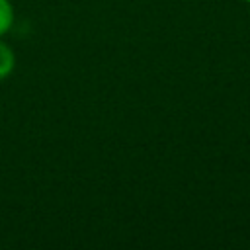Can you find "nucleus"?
Listing matches in <instances>:
<instances>
[{
    "label": "nucleus",
    "mask_w": 250,
    "mask_h": 250,
    "mask_svg": "<svg viewBox=\"0 0 250 250\" xmlns=\"http://www.w3.org/2000/svg\"><path fill=\"white\" fill-rule=\"evenodd\" d=\"M16 66V55L8 47V43L0 41V80L8 78Z\"/></svg>",
    "instance_id": "nucleus-1"
},
{
    "label": "nucleus",
    "mask_w": 250,
    "mask_h": 250,
    "mask_svg": "<svg viewBox=\"0 0 250 250\" xmlns=\"http://www.w3.org/2000/svg\"><path fill=\"white\" fill-rule=\"evenodd\" d=\"M14 23V8L10 0H0V37L10 31Z\"/></svg>",
    "instance_id": "nucleus-2"
},
{
    "label": "nucleus",
    "mask_w": 250,
    "mask_h": 250,
    "mask_svg": "<svg viewBox=\"0 0 250 250\" xmlns=\"http://www.w3.org/2000/svg\"><path fill=\"white\" fill-rule=\"evenodd\" d=\"M244 2H248V4H250V0H244Z\"/></svg>",
    "instance_id": "nucleus-3"
}]
</instances>
